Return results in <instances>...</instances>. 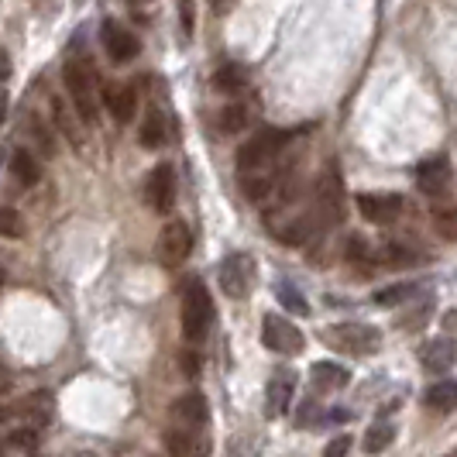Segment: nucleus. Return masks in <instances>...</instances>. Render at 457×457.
<instances>
[{"label": "nucleus", "mask_w": 457, "mask_h": 457, "mask_svg": "<svg viewBox=\"0 0 457 457\" xmlns=\"http://www.w3.org/2000/svg\"><path fill=\"white\" fill-rule=\"evenodd\" d=\"M344 258H347V262H375V252L368 248V241L361 234H347V241H344Z\"/></svg>", "instance_id": "31"}, {"label": "nucleus", "mask_w": 457, "mask_h": 457, "mask_svg": "<svg viewBox=\"0 0 457 457\" xmlns=\"http://www.w3.org/2000/svg\"><path fill=\"white\" fill-rule=\"evenodd\" d=\"M179 21H183V35L189 38L196 28V4L193 0H179Z\"/></svg>", "instance_id": "35"}, {"label": "nucleus", "mask_w": 457, "mask_h": 457, "mask_svg": "<svg viewBox=\"0 0 457 457\" xmlns=\"http://www.w3.org/2000/svg\"><path fill=\"white\" fill-rule=\"evenodd\" d=\"M430 310H434V296L423 299V303H420V310H412L406 320H399V327H406V330H420V327H423V320L430 317Z\"/></svg>", "instance_id": "34"}, {"label": "nucleus", "mask_w": 457, "mask_h": 457, "mask_svg": "<svg viewBox=\"0 0 457 457\" xmlns=\"http://www.w3.org/2000/svg\"><path fill=\"white\" fill-rule=\"evenodd\" d=\"M262 341L275 354H299L306 347L303 330L293 320L278 317V313H265V320H262Z\"/></svg>", "instance_id": "7"}, {"label": "nucleus", "mask_w": 457, "mask_h": 457, "mask_svg": "<svg viewBox=\"0 0 457 457\" xmlns=\"http://www.w3.org/2000/svg\"><path fill=\"white\" fill-rule=\"evenodd\" d=\"M4 117H7V93L0 90V128H4Z\"/></svg>", "instance_id": "40"}, {"label": "nucleus", "mask_w": 457, "mask_h": 457, "mask_svg": "<svg viewBox=\"0 0 457 457\" xmlns=\"http://www.w3.org/2000/svg\"><path fill=\"white\" fill-rule=\"evenodd\" d=\"M0 282H4V265H0Z\"/></svg>", "instance_id": "43"}, {"label": "nucleus", "mask_w": 457, "mask_h": 457, "mask_svg": "<svg viewBox=\"0 0 457 457\" xmlns=\"http://www.w3.org/2000/svg\"><path fill=\"white\" fill-rule=\"evenodd\" d=\"M52 114H55V124H59V131H62V135H66L69 141L76 145V148H83V135H79L76 120H72V117L66 114V107H62V100H59V96L52 100Z\"/></svg>", "instance_id": "29"}, {"label": "nucleus", "mask_w": 457, "mask_h": 457, "mask_svg": "<svg viewBox=\"0 0 457 457\" xmlns=\"http://www.w3.org/2000/svg\"><path fill=\"white\" fill-rule=\"evenodd\" d=\"M193 252V234L186 228L183 220H176V224H169V228L162 230L159 237V258L165 269H176V265H183L186 258Z\"/></svg>", "instance_id": "13"}, {"label": "nucleus", "mask_w": 457, "mask_h": 457, "mask_svg": "<svg viewBox=\"0 0 457 457\" xmlns=\"http://www.w3.org/2000/svg\"><path fill=\"white\" fill-rule=\"evenodd\" d=\"M213 327V299L200 278H189L183 286V337L189 344L206 341Z\"/></svg>", "instance_id": "3"}, {"label": "nucleus", "mask_w": 457, "mask_h": 457, "mask_svg": "<svg viewBox=\"0 0 457 457\" xmlns=\"http://www.w3.org/2000/svg\"><path fill=\"white\" fill-rule=\"evenodd\" d=\"M100 42H104V48H107L111 62H131V59H137V52H141L137 35L135 31H128L120 21H104V28H100Z\"/></svg>", "instance_id": "11"}, {"label": "nucleus", "mask_w": 457, "mask_h": 457, "mask_svg": "<svg viewBox=\"0 0 457 457\" xmlns=\"http://www.w3.org/2000/svg\"><path fill=\"white\" fill-rule=\"evenodd\" d=\"M62 79H66V90H69V100H72V107H76V114L83 124H90L96 128V114H100V100H96V69H93L90 59H83V55H72L66 59V66H62Z\"/></svg>", "instance_id": "1"}, {"label": "nucleus", "mask_w": 457, "mask_h": 457, "mask_svg": "<svg viewBox=\"0 0 457 457\" xmlns=\"http://www.w3.org/2000/svg\"><path fill=\"white\" fill-rule=\"evenodd\" d=\"M275 296H278V303H282L289 313H296V317H306V313H310V303L303 299V293H299L293 282H278V286H275Z\"/></svg>", "instance_id": "27"}, {"label": "nucleus", "mask_w": 457, "mask_h": 457, "mask_svg": "<svg viewBox=\"0 0 457 457\" xmlns=\"http://www.w3.org/2000/svg\"><path fill=\"white\" fill-rule=\"evenodd\" d=\"M245 124H248V111H245L241 104H228V107L217 114V128H220L224 135H237Z\"/></svg>", "instance_id": "28"}, {"label": "nucleus", "mask_w": 457, "mask_h": 457, "mask_svg": "<svg viewBox=\"0 0 457 457\" xmlns=\"http://www.w3.org/2000/svg\"><path fill=\"white\" fill-rule=\"evenodd\" d=\"M323 344L334 347V351H341V354L361 358V354L378 351L382 334H378L375 327H368V323H334V327L323 330Z\"/></svg>", "instance_id": "5"}, {"label": "nucleus", "mask_w": 457, "mask_h": 457, "mask_svg": "<svg viewBox=\"0 0 457 457\" xmlns=\"http://www.w3.org/2000/svg\"><path fill=\"white\" fill-rule=\"evenodd\" d=\"M213 87L220 93H241L248 87V72L241 66H234V62H228V66H220L213 72Z\"/></svg>", "instance_id": "26"}, {"label": "nucleus", "mask_w": 457, "mask_h": 457, "mask_svg": "<svg viewBox=\"0 0 457 457\" xmlns=\"http://www.w3.org/2000/svg\"><path fill=\"white\" fill-rule=\"evenodd\" d=\"M451 183H454V165H451L447 155H430V159H423L416 165V186L430 200H447Z\"/></svg>", "instance_id": "6"}, {"label": "nucleus", "mask_w": 457, "mask_h": 457, "mask_svg": "<svg viewBox=\"0 0 457 457\" xmlns=\"http://www.w3.org/2000/svg\"><path fill=\"white\" fill-rule=\"evenodd\" d=\"M220 289L228 293L230 299H248L252 296V286H254V262L248 254H228L224 262H220Z\"/></svg>", "instance_id": "8"}, {"label": "nucleus", "mask_w": 457, "mask_h": 457, "mask_svg": "<svg viewBox=\"0 0 457 457\" xmlns=\"http://www.w3.org/2000/svg\"><path fill=\"white\" fill-rule=\"evenodd\" d=\"M230 4H234V0H210V7H213V14H228V11H230Z\"/></svg>", "instance_id": "39"}, {"label": "nucleus", "mask_w": 457, "mask_h": 457, "mask_svg": "<svg viewBox=\"0 0 457 457\" xmlns=\"http://www.w3.org/2000/svg\"><path fill=\"white\" fill-rule=\"evenodd\" d=\"M145 200L155 213H169L176 206V169L172 165H155L152 176L145 179Z\"/></svg>", "instance_id": "9"}, {"label": "nucleus", "mask_w": 457, "mask_h": 457, "mask_svg": "<svg viewBox=\"0 0 457 457\" xmlns=\"http://www.w3.org/2000/svg\"><path fill=\"white\" fill-rule=\"evenodd\" d=\"M289 145V131H278V128H262L252 141L241 145L237 152V169L241 172H258V169H272L275 159L286 152Z\"/></svg>", "instance_id": "4"}, {"label": "nucleus", "mask_w": 457, "mask_h": 457, "mask_svg": "<svg viewBox=\"0 0 457 457\" xmlns=\"http://www.w3.org/2000/svg\"><path fill=\"white\" fill-rule=\"evenodd\" d=\"M141 145L145 148H162L165 141H169V120H165V114H162L159 107H152L148 114H145V120H141Z\"/></svg>", "instance_id": "21"}, {"label": "nucleus", "mask_w": 457, "mask_h": 457, "mask_svg": "<svg viewBox=\"0 0 457 457\" xmlns=\"http://www.w3.org/2000/svg\"><path fill=\"white\" fill-rule=\"evenodd\" d=\"M423 403L427 410L434 412H454L457 410V382H436L423 392Z\"/></svg>", "instance_id": "23"}, {"label": "nucleus", "mask_w": 457, "mask_h": 457, "mask_svg": "<svg viewBox=\"0 0 457 457\" xmlns=\"http://www.w3.org/2000/svg\"><path fill=\"white\" fill-rule=\"evenodd\" d=\"M0 237H24L21 213L11 206H0Z\"/></svg>", "instance_id": "32"}, {"label": "nucleus", "mask_w": 457, "mask_h": 457, "mask_svg": "<svg viewBox=\"0 0 457 457\" xmlns=\"http://www.w3.org/2000/svg\"><path fill=\"white\" fill-rule=\"evenodd\" d=\"M14 406H0V423H7V420H11V416H14Z\"/></svg>", "instance_id": "41"}, {"label": "nucleus", "mask_w": 457, "mask_h": 457, "mask_svg": "<svg viewBox=\"0 0 457 457\" xmlns=\"http://www.w3.org/2000/svg\"><path fill=\"white\" fill-rule=\"evenodd\" d=\"M165 447H169V457H206L210 454V444H206L204 427H183V423H172V430L165 434Z\"/></svg>", "instance_id": "12"}, {"label": "nucleus", "mask_w": 457, "mask_h": 457, "mask_svg": "<svg viewBox=\"0 0 457 457\" xmlns=\"http://www.w3.org/2000/svg\"><path fill=\"white\" fill-rule=\"evenodd\" d=\"M354 206L361 210V217L368 224H392V220H399L406 204H403L399 193H358Z\"/></svg>", "instance_id": "10"}, {"label": "nucleus", "mask_w": 457, "mask_h": 457, "mask_svg": "<svg viewBox=\"0 0 457 457\" xmlns=\"http://www.w3.org/2000/svg\"><path fill=\"white\" fill-rule=\"evenodd\" d=\"M347 451H351V436L341 434V436H334V440L327 444V451H323V457H347Z\"/></svg>", "instance_id": "36"}, {"label": "nucleus", "mask_w": 457, "mask_h": 457, "mask_svg": "<svg viewBox=\"0 0 457 457\" xmlns=\"http://www.w3.org/2000/svg\"><path fill=\"white\" fill-rule=\"evenodd\" d=\"M375 258H378L386 269H403V265H412L420 254H416V248H410L406 241H389V245H382V248L375 252Z\"/></svg>", "instance_id": "24"}, {"label": "nucleus", "mask_w": 457, "mask_h": 457, "mask_svg": "<svg viewBox=\"0 0 457 457\" xmlns=\"http://www.w3.org/2000/svg\"><path fill=\"white\" fill-rule=\"evenodd\" d=\"M293 395H296V371L293 368L272 371L269 389H265V412L269 416H282V412L293 406Z\"/></svg>", "instance_id": "14"}, {"label": "nucleus", "mask_w": 457, "mask_h": 457, "mask_svg": "<svg viewBox=\"0 0 457 457\" xmlns=\"http://www.w3.org/2000/svg\"><path fill=\"white\" fill-rule=\"evenodd\" d=\"M11 172H14V179H18L24 189H28V186L42 183V165H38V159H35L28 148L11 152Z\"/></svg>", "instance_id": "20"}, {"label": "nucleus", "mask_w": 457, "mask_h": 457, "mask_svg": "<svg viewBox=\"0 0 457 457\" xmlns=\"http://www.w3.org/2000/svg\"><path fill=\"white\" fill-rule=\"evenodd\" d=\"M14 410H18V416L28 420V427H38L42 430L48 420H52V395L48 392H31V395H24Z\"/></svg>", "instance_id": "18"}, {"label": "nucleus", "mask_w": 457, "mask_h": 457, "mask_svg": "<svg viewBox=\"0 0 457 457\" xmlns=\"http://www.w3.org/2000/svg\"><path fill=\"white\" fill-rule=\"evenodd\" d=\"M313 389L317 392H337V389H344L347 386V368L344 365H337V361H317L313 365Z\"/></svg>", "instance_id": "19"}, {"label": "nucleus", "mask_w": 457, "mask_h": 457, "mask_svg": "<svg viewBox=\"0 0 457 457\" xmlns=\"http://www.w3.org/2000/svg\"><path fill=\"white\" fill-rule=\"evenodd\" d=\"M0 457H4V454H0Z\"/></svg>", "instance_id": "45"}, {"label": "nucleus", "mask_w": 457, "mask_h": 457, "mask_svg": "<svg viewBox=\"0 0 457 457\" xmlns=\"http://www.w3.org/2000/svg\"><path fill=\"white\" fill-rule=\"evenodd\" d=\"M430 224L444 241H457V204L440 200V204L430 206Z\"/></svg>", "instance_id": "22"}, {"label": "nucleus", "mask_w": 457, "mask_h": 457, "mask_svg": "<svg viewBox=\"0 0 457 457\" xmlns=\"http://www.w3.org/2000/svg\"><path fill=\"white\" fill-rule=\"evenodd\" d=\"M444 330H457V306L444 313Z\"/></svg>", "instance_id": "38"}, {"label": "nucleus", "mask_w": 457, "mask_h": 457, "mask_svg": "<svg viewBox=\"0 0 457 457\" xmlns=\"http://www.w3.org/2000/svg\"><path fill=\"white\" fill-rule=\"evenodd\" d=\"M0 392H4V382H0Z\"/></svg>", "instance_id": "44"}, {"label": "nucleus", "mask_w": 457, "mask_h": 457, "mask_svg": "<svg viewBox=\"0 0 457 457\" xmlns=\"http://www.w3.org/2000/svg\"><path fill=\"white\" fill-rule=\"evenodd\" d=\"M169 412H172V423H183V427H206V420H210V406L200 392H189L183 399H176Z\"/></svg>", "instance_id": "16"}, {"label": "nucleus", "mask_w": 457, "mask_h": 457, "mask_svg": "<svg viewBox=\"0 0 457 457\" xmlns=\"http://www.w3.org/2000/svg\"><path fill=\"white\" fill-rule=\"evenodd\" d=\"M128 4H131V7H141V4H152V0H128Z\"/></svg>", "instance_id": "42"}, {"label": "nucleus", "mask_w": 457, "mask_h": 457, "mask_svg": "<svg viewBox=\"0 0 457 457\" xmlns=\"http://www.w3.org/2000/svg\"><path fill=\"white\" fill-rule=\"evenodd\" d=\"M412 293H416V282H403V286H389V289L375 293L371 303H375V306H399V303H406Z\"/></svg>", "instance_id": "30"}, {"label": "nucleus", "mask_w": 457, "mask_h": 457, "mask_svg": "<svg viewBox=\"0 0 457 457\" xmlns=\"http://www.w3.org/2000/svg\"><path fill=\"white\" fill-rule=\"evenodd\" d=\"M392 440H395V427L386 423V420H378V423L368 427L361 447H365V454H382V451H389L392 447Z\"/></svg>", "instance_id": "25"}, {"label": "nucleus", "mask_w": 457, "mask_h": 457, "mask_svg": "<svg viewBox=\"0 0 457 457\" xmlns=\"http://www.w3.org/2000/svg\"><path fill=\"white\" fill-rule=\"evenodd\" d=\"M104 104H107V111H111V117H114L117 124H128L137 111V93H135V87H128V83H124V87L111 83V87L104 90Z\"/></svg>", "instance_id": "17"}, {"label": "nucleus", "mask_w": 457, "mask_h": 457, "mask_svg": "<svg viewBox=\"0 0 457 457\" xmlns=\"http://www.w3.org/2000/svg\"><path fill=\"white\" fill-rule=\"evenodd\" d=\"M454 361H457V344L451 337H434V341H427L420 347V365L427 368V371H434V375L451 371Z\"/></svg>", "instance_id": "15"}, {"label": "nucleus", "mask_w": 457, "mask_h": 457, "mask_svg": "<svg viewBox=\"0 0 457 457\" xmlns=\"http://www.w3.org/2000/svg\"><path fill=\"white\" fill-rule=\"evenodd\" d=\"M7 76H11V59H7V52L0 48V83H4Z\"/></svg>", "instance_id": "37"}, {"label": "nucleus", "mask_w": 457, "mask_h": 457, "mask_svg": "<svg viewBox=\"0 0 457 457\" xmlns=\"http://www.w3.org/2000/svg\"><path fill=\"white\" fill-rule=\"evenodd\" d=\"M28 128H31V137H35V145H38V148H42V155H46V159H52V155H55V141H52V137H48L46 124H42V120H35V117H31V120H28Z\"/></svg>", "instance_id": "33"}, {"label": "nucleus", "mask_w": 457, "mask_h": 457, "mask_svg": "<svg viewBox=\"0 0 457 457\" xmlns=\"http://www.w3.org/2000/svg\"><path fill=\"white\" fill-rule=\"evenodd\" d=\"M310 217H313V224L317 230H330L344 224V186H341V176H337V165H327V172L317 176V183H313V204L306 210Z\"/></svg>", "instance_id": "2"}]
</instances>
